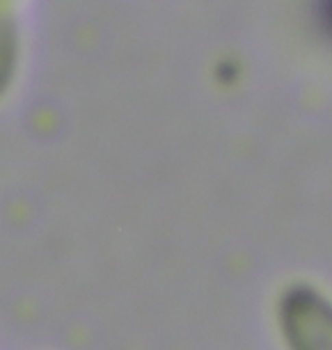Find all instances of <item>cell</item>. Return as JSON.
Returning <instances> with one entry per match:
<instances>
[{"instance_id":"obj_1","label":"cell","mask_w":332,"mask_h":350,"mask_svg":"<svg viewBox=\"0 0 332 350\" xmlns=\"http://www.w3.org/2000/svg\"><path fill=\"white\" fill-rule=\"evenodd\" d=\"M273 327L282 350H332V293L309 280L284 284L273 302Z\"/></svg>"}]
</instances>
